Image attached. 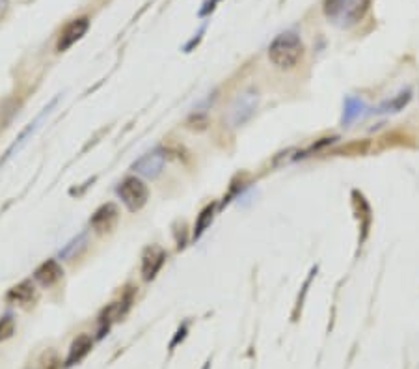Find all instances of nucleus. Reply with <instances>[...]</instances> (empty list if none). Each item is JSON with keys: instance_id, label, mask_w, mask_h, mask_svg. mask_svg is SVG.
I'll return each instance as SVG.
<instances>
[{"instance_id": "f257e3e1", "label": "nucleus", "mask_w": 419, "mask_h": 369, "mask_svg": "<svg viewBox=\"0 0 419 369\" xmlns=\"http://www.w3.org/2000/svg\"><path fill=\"white\" fill-rule=\"evenodd\" d=\"M302 56H304V43L294 32H283L268 45V60L274 68L283 71L296 68Z\"/></svg>"}, {"instance_id": "f03ea898", "label": "nucleus", "mask_w": 419, "mask_h": 369, "mask_svg": "<svg viewBox=\"0 0 419 369\" xmlns=\"http://www.w3.org/2000/svg\"><path fill=\"white\" fill-rule=\"evenodd\" d=\"M371 0H325L326 19L339 28H351L362 21Z\"/></svg>"}, {"instance_id": "7ed1b4c3", "label": "nucleus", "mask_w": 419, "mask_h": 369, "mask_svg": "<svg viewBox=\"0 0 419 369\" xmlns=\"http://www.w3.org/2000/svg\"><path fill=\"white\" fill-rule=\"evenodd\" d=\"M115 192H118V198L123 201V206L132 213L140 211L149 200V190H147L146 183L138 177H125L118 184Z\"/></svg>"}, {"instance_id": "20e7f679", "label": "nucleus", "mask_w": 419, "mask_h": 369, "mask_svg": "<svg viewBox=\"0 0 419 369\" xmlns=\"http://www.w3.org/2000/svg\"><path fill=\"white\" fill-rule=\"evenodd\" d=\"M259 94L256 90H248L242 92L235 101H233V105L230 106V112H227V123L231 127H241L244 125L246 122H250L251 116L256 114L257 106H259Z\"/></svg>"}, {"instance_id": "39448f33", "label": "nucleus", "mask_w": 419, "mask_h": 369, "mask_svg": "<svg viewBox=\"0 0 419 369\" xmlns=\"http://www.w3.org/2000/svg\"><path fill=\"white\" fill-rule=\"evenodd\" d=\"M164 164H166V155H164L163 149H153L151 154H146L144 157L138 158L137 163L132 164V170L142 177L155 180L163 172Z\"/></svg>"}, {"instance_id": "423d86ee", "label": "nucleus", "mask_w": 419, "mask_h": 369, "mask_svg": "<svg viewBox=\"0 0 419 369\" xmlns=\"http://www.w3.org/2000/svg\"><path fill=\"white\" fill-rule=\"evenodd\" d=\"M89 28V21L88 17H80V19H75L68 25V27L63 28L62 36L58 39V51L63 53V51H68L69 47H73L75 43L79 42L80 37L88 32Z\"/></svg>"}, {"instance_id": "0eeeda50", "label": "nucleus", "mask_w": 419, "mask_h": 369, "mask_svg": "<svg viewBox=\"0 0 419 369\" xmlns=\"http://www.w3.org/2000/svg\"><path fill=\"white\" fill-rule=\"evenodd\" d=\"M367 105L362 97L356 95H346L343 101V116H341V125L351 127L352 123H356L358 120H362L365 116Z\"/></svg>"}, {"instance_id": "6e6552de", "label": "nucleus", "mask_w": 419, "mask_h": 369, "mask_svg": "<svg viewBox=\"0 0 419 369\" xmlns=\"http://www.w3.org/2000/svg\"><path fill=\"white\" fill-rule=\"evenodd\" d=\"M164 259H166V254L161 246H151L147 248L144 258H142V275L146 280H153L155 275H157L161 267L164 265Z\"/></svg>"}, {"instance_id": "1a4fd4ad", "label": "nucleus", "mask_w": 419, "mask_h": 369, "mask_svg": "<svg viewBox=\"0 0 419 369\" xmlns=\"http://www.w3.org/2000/svg\"><path fill=\"white\" fill-rule=\"evenodd\" d=\"M56 103H58V99L51 101V103H49V106H45V108H43L42 114H39V116H37L36 120H34V122H32L30 125H28L27 129H25V131L21 132V137L17 138V142L13 144V146H11V148H10V151L6 154V158L13 157V154H15V151H19V149H21L23 146H25V144L28 142V138H30L32 135H34V132H36L37 129H39V127H42V123L45 122V118H47L49 114L53 112V108H54V106H56ZM6 158H4V161H6Z\"/></svg>"}, {"instance_id": "9d476101", "label": "nucleus", "mask_w": 419, "mask_h": 369, "mask_svg": "<svg viewBox=\"0 0 419 369\" xmlns=\"http://www.w3.org/2000/svg\"><path fill=\"white\" fill-rule=\"evenodd\" d=\"M412 97H414V92L410 88H404V90L397 92L393 97H389V99L382 101L377 106V114H399V112L404 111L410 105Z\"/></svg>"}, {"instance_id": "9b49d317", "label": "nucleus", "mask_w": 419, "mask_h": 369, "mask_svg": "<svg viewBox=\"0 0 419 369\" xmlns=\"http://www.w3.org/2000/svg\"><path fill=\"white\" fill-rule=\"evenodd\" d=\"M62 276H63L62 267H60L58 261H54V259H49V261H45L43 265H39V267L36 269V273H34V280L39 282L43 287H51V285L56 284L58 280L62 278Z\"/></svg>"}, {"instance_id": "f8f14e48", "label": "nucleus", "mask_w": 419, "mask_h": 369, "mask_svg": "<svg viewBox=\"0 0 419 369\" xmlns=\"http://www.w3.org/2000/svg\"><path fill=\"white\" fill-rule=\"evenodd\" d=\"M115 220H118V209L112 204H108V206H103L101 209H97L89 222H92V226L97 232H108L115 224Z\"/></svg>"}, {"instance_id": "ddd939ff", "label": "nucleus", "mask_w": 419, "mask_h": 369, "mask_svg": "<svg viewBox=\"0 0 419 369\" xmlns=\"http://www.w3.org/2000/svg\"><path fill=\"white\" fill-rule=\"evenodd\" d=\"M92 345H94V339L89 338L88 334L79 336V338L73 342L71 349H69L68 358H65V365L69 368V365H75L77 362H80V360H82L89 351H92Z\"/></svg>"}, {"instance_id": "4468645a", "label": "nucleus", "mask_w": 419, "mask_h": 369, "mask_svg": "<svg viewBox=\"0 0 419 369\" xmlns=\"http://www.w3.org/2000/svg\"><path fill=\"white\" fill-rule=\"evenodd\" d=\"M34 295H36V291H34V285H32V282H21L19 285H15L13 289H10V293H8V301L11 302H17V304H28V302L34 299Z\"/></svg>"}, {"instance_id": "2eb2a0df", "label": "nucleus", "mask_w": 419, "mask_h": 369, "mask_svg": "<svg viewBox=\"0 0 419 369\" xmlns=\"http://www.w3.org/2000/svg\"><path fill=\"white\" fill-rule=\"evenodd\" d=\"M213 216H215V206H207L204 211L199 213L198 222H196V227H194V237H199V235H201V233L211 226Z\"/></svg>"}, {"instance_id": "dca6fc26", "label": "nucleus", "mask_w": 419, "mask_h": 369, "mask_svg": "<svg viewBox=\"0 0 419 369\" xmlns=\"http://www.w3.org/2000/svg\"><path fill=\"white\" fill-rule=\"evenodd\" d=\"M84 241H86V233H82V235H79V237H77V239H73V241H71V243H69L68 246L63 248L62 252H60V258H62V259L71 258V256H73V254H75V250H79V248L82 246Z\"/></svg>"}, {"instance_id": "f3484780", "label": "nucleus", "mask_w": 419, "mask_h": 369, "mask_svg": "<svg viewBox=\"0 0 419 369\" xmlns=\"http://www.w3.org/2000/svg\"><path fill=\"white\" fill-rule=\"evenodd\" d=\"M13 328H15V325H13V319L10 315L0 319V339L10 338L11 334H13Z\"/></svg>"}, {"instance_id": "a211bd4d", "label": "nucleus", "mask_w": 419, "mask_h": 369, "mask_svg": "<svg viewBox=\"0 0 419 369\" xmlns=\"http://www.w3.org/2000/svg\"><path fill=\"white\" fill-rule=\"evenodd\" d=\"M8 6H10V2H8V0H0V19L6 15V11H8Z\"/></svg>"}, {"instance_id": "6ab92c4d", "label": "nucleus", "mask_w": 419, "mask_h": 369, "mask_svg": "<svg viewBox=\"0 0 419 369\" xmlns=\"http://www.w3.org/2000/svg\"><path fill=\"white\" fill-rule=\"evenodd\" d=\"M204 369H209V364H207V365H205V368H204Z\"/></svg>"}]
</instances>
